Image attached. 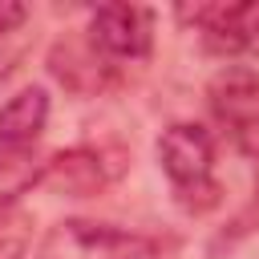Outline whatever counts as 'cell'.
<instances>
[{
	"label": "cell",
	"mask_w": 259,
	"mask_h": 259,
	"mask_svg": "<svg viewBox=\"0 0 259 259\" xmlns=\"http://www.w3.org/2000/svg\"><path fill=\"white\" fill-rule=\"evenodd\" d=\"M89 45L109 61H138L154 45V16L138 4H101L89 16Z\"/></svg>",
	"instance_id": "5b68a950"
},
{
	"label": "cell",
	"mask_w": 259,
	"mask_h": 259,
	"mask_svg": "<svg viewBox=\"0 0 259 259\" xmlns=\"http://www.w3.org/2000/svg\"><path fill=\"white\" fill-rule=\"evenodd\" d=\"M45 182H57L73 194H89L93 186L105 182L101 174V158L89 154V150H69V154H57L45 162Z\"/></svg>",
	"instance_id": "ba28073f"
},
{
	"label": "cell",
	"mask_w": 259,
	"mask_h": 259,
	"mask_svg": "<svg viewBox=\"0 0 259 259\" xmlns=\"http://www.w3.org/2000/svg\"><path fill=\"white\" fill-rule=\"evenodd\" d=\"M158 162L170 178V190L178 206L186 210H206L219 202V182H214V142L198 121H174L158 138Z\"/></svg>",
	"instance_id": "6da1fadb"
},
{
	"label": "cell",
	"mask_w": 259,
	"mask_h": 259,
	"mask_svg": "<svg viewBox=\"0 0 259 259\" xmlns=\"http://www.w3.org/2000/svg\"><path fill=\"white\" fill-rule=\"evenodd\" d=\"M219 57H259V4H194L182 8Z\"/></svg>",
	"instance_id": "277c9868"
},
{
	"label": "cell",
	"mask_w": 259,
	"mask_h": 259,
	"mask_svg": "<svg viewBox=\"0 0 259 259\" xmlns=\"http://www.w3.org/2000/svg\"><path fill=\"white\" fill-rule=\"evenodd\" d=\"M24 16H28V8H24V4H16V0H0V32L20 28V24H24Z\"/></svg>",
	"instance_id": "9c48e42d"
},
{
	"label": "cell",
	"mask_w": 259,
	"mask_h": 259,
	"mask_svg": "<svg viewBox=\"0 0 259 259\" xmlns=\"http://www.w3.org/2000/svg\"><path fill=\"white\" fill-rule=\"evenodd\" d=\"M8 73H12V57H8V53H0V81H4Z\"/></svg>",
	"instance_id": "30bf717a"
},
{
	"label": "cell",
	"mask_w": 259,
	"mask_h": 259,
	"mask_svg": "<svg viewBox=\"0 0 259 259\" xmlns=\"http://www.w3.org/2000/svg\"><path fill=\"white\" fill-rule=\"evenodd\" d=\"M210 109L214 121L235 138V146L259 158V73L255 69H227L210 81Z\"/></svg>",
	"instance_id": "3957f363"
},
{
	"label": "cell",
	"mask_w": 259,
	"mask_h": 259,
	"mask_svg": "<svg viewBox=\"0 0 259 259\" xmlns=\"http://www.w3.org/2000/svg\"><path fill=\"white\" fill-rule=\"evenodd\" d=\"M45 182V162L28 158H4L0 162V259H20L28 243V219L20 210V198L28 186Z\"/></svg>",
	"instance_id": "8992f818"
},
{
	"label": "cell",
	"mask_w": 259,
	"mask_h": 259,
	"mask_svg": "<svg viewBox=\"0 0 259 259\" xmlns=\"http://www.w3.org/2000/svg\"><path fill=\"white\" fill-rule=\"evenodd\" d=\"M150 243L134 231L109 227V223H89V219H65L57 223L36 259H146Z\"/></svg>",
	"instance_id": "7a4b0ae2"
},
{
	"label": "cell",
	"mask_w": 259,
	"mask_h": 259,
	"mask_svg": "<svg viewBox=\"0 0 259 259\" xmlns=\"http://www.w3.org/2000/svg\"><path fill=\"white\" fill-rule=\"evenodd\" d=\"M49 121V93L45 89H20L12 101L0 105V162L24 154Z\"/></svg>",
	"instance_id": "52a82bcc"
}]
</instances>
